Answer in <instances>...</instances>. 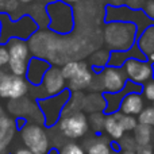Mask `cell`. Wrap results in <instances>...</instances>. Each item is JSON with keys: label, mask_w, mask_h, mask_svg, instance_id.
<instances>
[{"label": "cell", "mask_w": 154, "mask_h": 154, "mask_svg": "<svg viewBox=\"0 0 154 154\" xmlns=\"http://www.w3.org/2000/svg\"><path fill=\"white\" fill-rule=\"evenodd\" d=\"M138 29L134 23L111 22L104 29V42L111 51H127L137 43Z\"/></svg>", "instance_id": "obj_1"}, {"label": "cell", "mask_w": 154, "mask_h": 154, "mask_svg": "<svg viewBox=\"0 0 154 154\" xmlns=\"http://www.w3.org/2000/svg\"><path fill=\"white\" fill-rule=\"evenodd\" d=\"M46 11L49 16V30L57 35H69L75 30V10L72 5L61 2L53 0L46 4Z\"/></svg>", "instance_id": "obj_2"}, {"label": "cell", "mask_w": 154, "mask_h": 154, "mask_svg": "<svg viewBox=\"0 0 154 154\" xmlns=\"http://www.w3.org/2000/svg\"><path fill=\"white\" fill-rule=\"evenodd\" d=\"M7 49L10 53V62H8V72H11L15 76L24 77L27 72L30 61V48L29 42L23 39L14 38L7 43Z\"/></svg>", "instance_id": "obj_3"}, {"label": "cell", "mask_w": 154, "mask_h": 154, "mask_svg": "<svg viewBox=\"0 0 154 154\" xmlns=\"http://www.w3.org/2000/svg\"><path fill=\"white\" fill-rule=\"evenodd\" d=\"M70 96H72V92L66 88L60 95L53 96V97L41 99V100L37 101L38 108L41 109V114L43 115V122L48 127L58 123L68 101L70 100Z\"/></svg>", "instance_id": "obj_4"}, {"label": "cell", "mask_w": 154, "mask_h": 154, "mask_svg": "<svg viewBox=\"0 0 154 154\" xmlns=\"http://www.w3.org/2000/svg\"><path fill=\"white\" fill-rule=\"evenodd\" d=\"M22 141L26 149L34 154H48L50 150V142L45 128L35 123H26L20 130Z\"/></svg>", "instance_id": "obj_5"}, {"label": "cell", "mask_w": 154, "mask_h": 154, "mask_svg": "<svg viewBox=\"0 0 154 154\" xmlns=\"http://www.w3.org/2000/svg\"><path fill=\"white\" fill-rule=\"evenodd\" d=\"M89 122L84 112H64L58 120V130L69 139H79L87 134Z\"/></svg>", "instance_id": "obj_6"}, {"label": "cell", "mask_w": 154, "mask_h": 154, "mask_svg": "<svg viewBox=\"0 0 154 154\" xmlns=\"http://www.w3.org/2000/svg\"><path fill=\"white\" fill-rule=\"evenodd\" d=\"M30 84L26 77L15 76L8 70L0 72V97L7 100H18L27 95Z\"/></svg>", "instance_id": "obj_7"}, {"label": "cell", "mask_w": 154, "mask_h": 154, "mask_svg": "<svg viewBox=\"0 0 154 154\" xmlns=\"http://www.w3.org/2000/svg\"><path fill=\"white\" fill-rule=\"evenodd\" d=\"M103 93H118L123 91L127 84V76H126L123 68H112L106 66L99 73H96Z\"/></svg>", "instance_id": "obj_8"}, {"label": "cell", "mask_w": 154, "mask_h": 154, "mask_svg": "<svg viewBox=\"0 0 154 154\" xmlns=\"http://www.w3.org/2000/svg\"><path fill=\"white\" fill-rule=\"evenodd\" d=\"M66 87H68V82H66V80L64 79V76H62L61 68L51 65L50 69L46 72L45 77H43L42 84L38 87L42 89L39 100L41 99L53 97V96L60 95L61 92H64V91L66 89Z\"/></svg>", "instance_id": "obj_9"}, {"label": "cell", "mask_w": 154, "mask_h": 154, "mask_svg": "<svg viewBox=\"0 0 154 154\" xmlns=\"http://www.w3.org/2000/svg\"><path fill=\"white\" fill-rule=\"evenodd\" d=\"M123 70L130 81L139 85H143L153 77V65L142 60H128L123 65Z\"/></svg>", "instance_id": "obj_10"}, {"label": "cell", "mask_w": 154, "mask_h": 154, "mask_svg": "<svg viewBox=\"0 0 154 154\" xmlns=\"http://www.w3.org/2000/svg\"><path fill=\"white\" fill-rule=\"evenodd\" d=\"M56 38V34L46 30H38L34 35L29 39L30 53H32V57L46 60L50 48L53 45V41Z\"/></svg>", "instance_id": "obj_11"}, {"label": "cell", "mask_w": 154, "mask_h": 154, "mask_svg": "<svg viewBox=\"0 0 154 154\" xmlns=\"http://www.w3.org/2000/svg\"><path fill=\"white\" fill-rule=\"evenodd\" d=\"M51 65L49 64L46 60L37 58V57H31L29 61V66H27L26 72V80L31 87H39L43 81L46 72L50 69Z\"/></svg>", "instance_id": "obj_12"}, {"label": "cell", "mask_w": 154, "mask_h": 154, "mask_svg": "<svg viewBox=\"0 0 154 154\" xmlns=\"http://www.w3.org/2000/svg\"><path fill=\"white\" fill-rule=\"evenodd\" d=\"M93 70L89 68V65L87 62L80 61V69L77 72V75L73 77L70 81H68V89L72 93L80 92L82 89H87L91 87L93 81Z\"/></svg>", "instance_id": "obj_13"}, {"label": "cell", "mask_w": 154, "mask_h": 154, "mask_svg": "<svg viewBox=\"0 0 154 154\" xmlns=\"http://www.w3.org/2000/svg\"><path fill=\"white\" fill-rule=\"evenodd\" d=\"M143 111V96L142 93H128L120 104L119 112L128 116H138Z\"/></svg>", "instance_id": "obj_14"}, {"label": "cell", "mask_w": 154, "mask_h": 154, "mask_svg": "<svg viewBox=\"0 0 154 154\" xmlns=\"http://www.w3.org/2000/svg\"><path fill=\"white\" fill-rule=\"evenodd\" d=\"M137 45L139 46L141 51L146 57L150 54H154V24L149 26L142 32L141 37L137 39Z\"/></svg>", "instance_id": "obj_15"}, {"label": "cell", "mask_w": 154, "mask_h": 154, "mask_svg": "<svg viewBox=\"0 0 154 154\" xmlns=\"http://www.w3.org/2000/svg\"><path fill=\"white\" fill-rule=\"evenodd\" d=\"M134 139L138 146H152L154 141V128L138 123L137 128L134 130Z\"/></svg>", "instance_id": "obj_16"}, {"label": "cell", "mask_w": 154, "mask_h": 154, "mask_svg": "<svg viewBox=\"0 0 154 154\" xmlns=\"http://www.w3.org/2000/svg\"><path fill=\"white\" fill-rule=\"evenodd\" d=\"M104 131L111 137L114 141H120L125 137V131H123L122 126H120L118 118L112 115H106V120H104Z\"/></svg>", "instance_id": "obj_17"}, {"label": "cell", "mask_w": 154, "mask_h": 154, "mask_svg": "<svg viewBox=\"0 0 154 154\" xmlns=\"http://www.w3.org/2000/svg\"><path fill=\"white\" fill-rule=\"evenodd\" d=\"M30 100L26 97L18 99V100H10L8 101V109L10 112H12L14 115H18L19 118H24V115L32 112L31 107L29 106Z\"/></svg>", "instance_id": "obj_18"}, {"label": "cell", "mask_w": 154, "mask_h": 154, "mask_svg": "<svg viewBox=\"0 0 154 154\" xmlns=\"http://www.w3.org/2000/svg\"><path fill=\"white\" fill-rule=\"evenodd\" d=\"M91 64H92V70L93 72H100L106 66H108L109 61V51L106 50H97L91 56Z\"/></svg>", "instance_id": "obj_19"}, {"label": "cell", "mask_w": 154, "mask_h": 154, "mask_svg": "<svg viewBox=\"0 0 154 154\" xmlns=\"http://www.w3.org/2000/svg\"><path fill=\"white\" fill-rule=\"evenodd\" d=\"M87 154H112L111 145L107 141H104V139L93 141L92 143L88 146Z\"/></svg>", "instance_id": "obj_20"}, {"label": "cell", "mask_w": 154, "mask_h": 154, "mask_svg": "<svg viewBox=\"0 0 154 154\" xmlns=\"http://www.w3.org/2000/svg\"><path fill=\"white\" fill-rule=\"evenodd\" d=\"M114 115L118 118V120H119V123L125 133L126 131H134L137 128V126H138V120L135 119V116L123 115V114H120V112H116V114H114Z\"/></svg>", "instance_id": "obj_21"}, {"label": "cell", "mask_w": 154, "mask_h": 154, "mask_svg": "<svg viewBox=\"0 0 154 154\" xmlns=\"http://www.w3.org/2000/svg\"><path fill=\"white\" fill-rule=\"evenodd\" d=\"M79 69H80V61H77V60H75V61H69V62L62 65L61 73H62V76H64V79L66 80V82L70 81V80L77 75Z\"/></svg>", "instance_id": "obj_22"}, {"label": "cell", "mask_w": 154, "mask_h": 154, "mask_svg": "<svg viewBox=\"0 0 154 154\" xmlns=\"http://www.w3.org/2000/svg\"><path fill=\"white\" fill-rule=\"evenodd\" d=\"M138 123L139 125L150 126V127L154 128V107L143 108V111L138 115Z\"/></svg>", "instance_id": "obj_23"}, {"label": "cell", "mask_w": 154, "mask_h": 154, "mask_svg": "<svg viewBox=\"0 0 154 154\" xmlns=\"http://www.w3.org/2000/svg\"><path fill=\"white\" fill-rule=\"evenodd\" d=\"M104 120H106V114H101V112H93L91 114L89 120L88 122L91 123V126L93 127L95 131H101L104 130Z\"/></svg>", "instance_id": "obj_24"}, {"label": "cell", "mask_w": 154, "mask_h": 154, "mask_svg": "<svg viewBox=\"0 0 154 154\" xmlns=\"http://www.w3.org/2000/svg\"><path fill=\"white\" fill-rule=\"evenodd\" d=\"M119 146L120 150H123V152H135L138 145H137L134 137H123L119 142Z\"/></svg>", "instance_id": "obj_25"}, {"label": "cell", "mask_w": 154, "mask_h": 154, "mask_svg": "<svg viewBox=\"0 0 154 154\" xmlns=\"http://www.w3.org/2000/svg\"><path fill=\"white\" fill-rule=\"evenodd\" d=\"M60 154H85V150L79 143L69 142L60 149Z\"/></svg>", "instance_id": "obj_26"}, {"label": "cell", "mask_w": 154, "mask_h": 154, "mask_svg": "<svg viewBox=\"0 0 154 154\" xmlns=\"http://www.w3.org/2000/svg\"><path fill=\"white\" fill-rule=\"evenodd\" d=\"M8 62H10V53L7 46L0 45V72L4 70L5 66H8Z\"/></svg>", "instance_id": "obj_27"}, {"label": "cell", "mask_w": 154, "mask_h": 154, "mask_svg": "<svg viewBox=\"0 0 154 154\" xmlns=\"http://www.w3.org/2000/svg\"><path fill=\"white\" fill-rule=\"evenodd\" d=\"M142 95H143L147 100H150V101L154 103V80L153 81H149L146 85H143Z\"/></svg>", "instance_id": "obj_28"}, {"label": "cell", "mask_w": 154, "mask_h": 154, "mask_svg": "<svg viewBox=\"0 0 154 154\" xmlns=\"http://www.w3.org/2000/svg\"><path fill=\"white\" fill-rule=\"evenodd\" d=\"M143 12L150 20L154 22V0H147L143 5Z\"/></svg>", "instance_id": "obj_29"}, {"label": "cell", "mask_w": 154, "mask_h": 154, "mask_svg": "<svg viewBox=\"0 0 154 154\" xmlns=\"http://www.w3.org/2000/svg\"><path fill=\"white\" fill-rule=\"evenodd\" d=\"M135 153L137 154H154V150L152 146H138Z\"/></svg>", "instance_id": "obj_30"}, {"label": "cell", "mask_w": 154, "mask_h": 154, "mask_svg": "<svg viewBox=\"0 0 154 154\" xmlns=\"http://www.w3.org/2000/svg\"><path fill=\"white\" fill-rule=\"evenodd\" d=\"M15 154H34V153L30 152V150L26 149V147H23V149H18V150H16Z\"/></svg>", "instance_id": "obj_31"}, {"label": "cell", "mask_w": 154, "mask_h": 154, "mask_svg": "<svg viewBox=\"0 0 154 154\" xmlns=\"http://www.w3.org/2000/svg\"><path fill=\"white\" fill-rule=\"evenodd\" d=\"M61 2H64V3H66V4L72 5V4H77V3L84 2V0H61Z\"/></svg>", "instance_id": "obj_32"}, {"label": "cell", "mask_w": 154, "mask_h": 154, "mask_svg": "<svg viewBox=\"0 0 154 154\" xmlns=\"http://www.w3.org/2000/svg\"><path fill=\"white\" fill-rule=\"evenodd\" d=\"M7 0H0V12H3V10H4V4Z\"/></svg>", "instance_id": "obj_33"}, {"label": "cell", "mask_w": 154, "mask_h": 154, "mask_svg": "<svg viewBox=\"0 0 154 154\" xmlns=\"http://www.w3.org/2000/svg\"><path fill=\"white\" fill-rule=\"evenodd\" d=\"M19 3H23V4H29V3H34L35 0H18Z\"/></svg>", "instance_id": "obj_34"}, {"label": "cell", "mask_w": 154, "mask_h": 154, "mask_svg": "<svg viewBox=\"0 0 154 154\" xmlns=\"http://www.w3.org/2000/svg\"><path fill=\"white\" fill-rule=\"evenodd\" d=\"M122 154H137L135 152H123Z\"/></svg>", "instance_id": "obj_35"}, {"label": "cell", "mask_w": 154, "mask_h": 154, "mask_svg": "<svg viewBox=\"0 0 154 154\" xmlns=\"http://www.w3.org/2000/svg\"><path fill=\"white\" fill-rule=\"evenodd\" d=\"M153 77H154V66H153Z\"/></svg>", "instance_id": "obj_36"}, {"label": "cell", "mask_w": 154, "mask_h": 154, "mask_svg": "<svg viewBox=\"0 0 154 154\" xmlns=\"http://www.w3.org/2000/svg\"><path fill=\"white\" fill-rule=\"evenodd\" d=\"M112 154H119V153H115V152H112Z\"/></svg>", "instance_id": "obj_37"}, {"label": "cell", "mask_w": 154, "mask_h": 154, "mask_svg": "<svg viewBox=\"0 0 154 154\" xmlns=\"http://www.w3.org/2000/svg\"><path fill=\"white\" fill-rule=\"evenodd\" d=\"M0 31H2V24H0Z\"/></svg>", "instance_id": "obj_38"}]
</instances>
